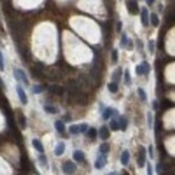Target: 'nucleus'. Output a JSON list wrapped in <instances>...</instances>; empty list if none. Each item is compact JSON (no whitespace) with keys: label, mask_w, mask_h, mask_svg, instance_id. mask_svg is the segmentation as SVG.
<instances>
[{"label":"nucleus","mask_w":175,"mask_h":175,"mask_svg":"<svg viewBox=\"0 0 175 175\" xmlns=\"http://www.w3.org/2000/svg\"><path fill=\"white\" fill-rule=\"evenodd\" d=\"M118 125H119V129H122V131H125L126 130V128H127V120H126V118L124 116H120L119 118H118Z\"/></svg>","instance_id":"nucleus-17"},{"label":"nucleus","mask_w":175,"mask_h":175,"mask_svg":"<svg viewBox=\"0 0 175 175\" xmlns=\"http://www.w3.org/2000/svg\"><path fill=\"white\" fill-rule=\"evenodd\" d=\"M99 134H100V138L102 140H107L110 138V132H109V129H107V126H102L100 128V131H99Z\"/></svg>","instance_id":"nucleus-10"},{"label":"nucleus","mask_w":175,"mask_h":175,"mask_svg":"<svg viewBox=\"0 0 175 175\" xmlns=\"http://www.w3.org/2000/svg\"><path fill=\"white\" fill-rule=\"evenodd\" d=\"M153 107H154V110H157V109H158V103H157V101H154Z\"/></svg>","instance_id":"nucleus-43"},{"label":"nucleus","mask_w":175,"mask_h":175,"mask_svg":"<svg viewBox=\"0 0 175 175\" xmlns=\"http://www.w3.org/2000/svg\"><path fill=\"white\" fill-rule=\"evenodd\" d=\"M146 161V151L143 146H140V149H139V154H138V165L140 168H143L145 164Z\"/></svg>","instance_id":"nucleus-1"},{"label":"nucleus","mask_w":175,"mask_h":175,"mask_svg":"<svg viewBox=\"0 0 175 175\" xmlns=\"http://www.w3.org/2000/svg\"><path fill=\"white\" fill-rule=\"evenodd\" d=\"M122 175H129V174H128L127 172H125V173H124V174H122Z\"/></svg>","instance_id":"nucleus-46"},{"label":"nucleus","mask_w":175,"mask_h":175,"mask_svg":"<svg viewBox=\"0 0 175 175\" xmlns=\"http://www.w3.org/2000/svg\"><path fill=\"white\" fill-rule=\"evenodd\" d=\"M16 90H17V95H18V98H20V102L23 103V104H27L28 100H27V96H26L25 90L23 89V87L17 86V87H16Z\"/></svg>","instance_id":"nucleus-8"},{"label":"nucleus","mask_w":175,"mask_h":175,"mask_svg":"<svg viewBox=\"0 0 175 175\" xmlns=\"http://www.w3.org/2000/svg\"><path fill=\"white\" fill-rule=\"evenodd\" d=\"M20 168L23 171H29L30 170V163L28 158L25 155H23L20 157Z\"/></svg>","instance_id":"nucleus-9"},{"label":"nucleus","mask_w":175,"mask_h":175,"mask_svg":"<svg viewBox=\"0 0 175 175\" xmlns=\"http://www.w3.org/2000/svg\"><path fill=\"white\" fill-rule=\"evenodd\" d=\"M69 131H70V133H72V134H78V133H80V125H72V126H70Z\"/></svg>","instance_id":"nucleus-25"},{"label":"nucleus","mask_w":175,"mask_h":175,"mask_svg":"<svg viewBox=\"0 0 175 175\" xmlns=\"http://www.w3.org/2000/svg\"><path fill=\"white\" fill-rule=\"evenodd\" d=\"M114 114H117L116 111L113 110L112 107H107V110L103 112V118H104V119H109V118L112 116V115H114Z\"/></svg>","instance_id":"nucleus-13"},{"label":"nucleus","mask_w":175,"mask_h":175,"mask_svg":"<svg viewBox=\"0 0 175 175\" xmlns=\"http://www.w3.org/2000/svg\"><path fill=\"white\" fill-rule=\"evenodd\" d=\"M88 136L91 138V139H95V138L97 136V130H96L95 128H90V129L88 130Z\"/></svg>","instance_id":"nucleus-30"},{"label":"nucleus","mask_w":175,"mask_h":175,"mask_svg":"<svg viewBox=\"0 0 175 175\" xmlns=\"http://www.w3.org/2000/svg\"><path fill=\"white\" fill-rule=\"evenodd\" d=\"M127 43V37L126 34H122V46H125V44Z\"/></svg>","instance_id":"nucleus-40"},{"label":"nucleus","mask_w":175,"mask_h":175,"mask_svg":"<svg viewBox=\"0 0 175 175\" xmlns=\"http://www.w3.org/2000/svg\"><path fill=\"white\" fill-rule=\"evenodd\" d=\"M149 156L151 158H154V154H153V146H149Z\"/></svg>","instance_id":"nucleus-41"},{"label":"nucleus","mask_w":175,"mask_h":175,"mask_svg":"<svg viewBox=\"0 0 175 175\" xmlns=\"http://www.w3.org/2000/svg\"><path fill=\"white\" fill-rule=\"evenodd\" d=\"M147 116H148V127L151 128V122H153V117H151V113H148L147 114Z\"/></svg>","instance_id":"nucleus-37"},{"label":"nucleus","mask_w":175,"mask_h":175,"mask_svg":"<svg viewBox=\"0 0 175 175\" xmlns=\"http://www.w3.org/2000/svg\"><path fill=\"white\" fill-rule=\"evenodd\" d=\"M5 1H7V0H5Z\"/></svg>","instance_id":"nucleus-48"},{"label":"nucleus","mask_w":175,"mask_h":175,"mask_svg":"<svg viewBox=\"0 0 175 175\" xmlns=\"http://www.w3.org/2000/svg\"><path fill=\"white\" fill-rule=\"evenodd\" d=\"M109 175H117V173L116 172H112V173H110Z\"/></svg>","instance_id":"nucleus-45"},{"label":"nucleus","mask_w":175,"mask_h":175,"mask_svg":"<svg viewBox=\"0 0 175 175\" xmlns=\"http://www.w3.org/2000/svg\"><path fill=\"white\" fill-rule=\"evenodd\" d=\"M99 151H100V153H101V154L105 155V154H107V153L110 151V146H109V144H107V143H103L102 145L100 146Z\"/></svg>","instance_id":"nucleus-22"},{"label":"nucleus","mask_w":175,"mask_h":175,"mask_svg":"<svg viewBox=\"0 0 175 175\" xmlns=\"http://www.w3.org/2000/svg\"><path fill=\"white\" fill-rule=\"evenodd\" d=\"M129 159H130V154L128 151H124L122 154V158H120V161H122V165H127L129 163Z\"/></svg>","instance_id":"nucleus-11"},{"label":"nucleus","mask_w":175,"mask_h":175,"mask_svg":"<svg viewBox=\"0 0 175 175\" xmlns=\"http://www.w3.org/2000/svg\"><path fill=\"white\" fill-rule=\"evenodd\" d=\"M165 18H166V22H168V23H174L175 22V8L168 12Z\"/></svg>","instance_id":"nucleus-16"},{"label":"nucleus","mask_w":175,"mask_h":175,"mask_svg":"<svg viewBox=\"0 0 175 175\" xmlns=\"http://www.w3.org/2000/svg\"><path fill=\"white\" fill-rule=\"evenodd\" d=\"M73 158H74V160L78 161V162H81V161L84 160V158H85V155H84V153L81 151H75L73 153Z\"/></svg>","instance_id":"nucleus-12"},{"label":"nucleus","mask_w":175,"mask_h":175,"mask_svg":"<svg viewBox=\"0 0 175 175\" xmlns=\"http://www.w3.org/2000/svg\"><path fill=\"white\" fill-rule=\"evenodd\" d=\"M110 126H111V129L114 130V131H116L119 129V125H118V122H117L116 119H112L111 122H110Z\"/></svg>","instance_id":"nucleus-27"},{"label":"nucleus","mask_w":175,"mask_h":175,"mask_svg":"<svg viewBox=\"0 0 175 175\" xmlns=\"http://www.w3.org/2000/svg\"><path fill=\"white\" fill-rule=\"evenodd\" d=\"M39 160H40V163L42 165H46V158H45V156H43V155H41L39 157Z\"/></svg>","instance_id":"nucleus-35"},{"label":"nucleus","mask_w":175,"mask_h":175,"mask_svg":"<svg viewBox=\"0 0 175 175\" xmlns=\"http://www.w3.org/2000/svg\"><path fill=\"white\" fill-rule=\"evenodd\" d=\"M138 93H139V96H140L142 101H146L147 96H146V93H145V91H144L143 88H139V89H138Z\"/></svg>","instance_id":"nucleus-28"},{"label":"nucleus","mask_w":175,"mask_h":175,"mask_svg":"<svg viewBox=\"0 0 175 175\" xmlns=\"http://www.w3.org/2000/svg\"><path fill=\"white\" fill-rule=\"evenodd\" d=\"M107 164V157H105V155H101L98 157V159L96 160V163H95V166L97 168V169H102V168H104V165Z\"/></svg>","instance_id":"nucleus-5"},{"label":"nucleus","mask_w":175,"mask_h":175,"mask_svg":"<svg viewBox=\"0 0 175 175\" xmlns=\"http://www.w3.org/2000/svg\"><path fill=\"white\" fill-rule=\"evenodd\" d=\"M14 76L17 81H20V82H24L26 85H28V80H27V76L23 70L20 69H16L14 71Z\"/></svg>","instance_id":"nucleus-4"},{"label":"nucleus","mask_w":175,"mask_h":175,"mask_svg":"<svg viewBox=\"0 0 175 175\" xmlns=\"http://www.w3.org/2000/svg\"><path fill=\"white\" fill-rule=\"evenodd\" d=\"M37 175H40V174H37Z\"/></svg>","instance_id":"nucleus-47"},{"label":"nucleus","mask_w":175,"mask_h":175,"mask_svg":"<svg viewBox=\"0 0 175 175\" xmlns=\"http://www.w3.org/2000/svg\"><path fill=\"white\" fill-rule=\"evenodd\" d=\"M130 82H131L130 72H129V70H126L125 71V83H126L127 85H130Z\"/></svg>","instance_id":"nucleus-29"},{"label":"nucleus","mask_w":175,"mask_h":175,"mask_svg":"<svg viewBox=\"0 0 175 175\" xmlns=\"http://www.w3.org/2000/svg\"><path fill=\"white\" fill-rule=\"evenodd\" d=\"M140 66H141V69H142V74H147V73L149 72V70H151V67H149L148 63L144 61V63H141Z\"/></svg>","instance_id":"nucleus-20"},{"label":"nucleus","mask_w":175,"mask_h":175,"mask_svg":"<svg viewBox=\"0 0 175 175\" xmlns=\"http://www.w3.org/2000/svg\"><path fill=\"white\" fill-rule=\"evenodd\" d=\"M18 122H20V127H22L23 129L26 128V117H25L22 113L18 114Z\"/></svg>","instance_id":"nucleus-24"},{"label":"nucleus","mask_w":175,"mask_h":175,"mask_svg":"<svg viewBox=\"0 0 175 175\" xmlns=\"http://www.w3.org/2000/svg\"><path fill=\"white\" fill-rule=\"evenodd\" d=\"M44 90V87L41 85H36L34 87V93H41Z\"/></svg>","instance_id":"nucleus-31"},{"label":"nucleus","mask_w":175,"mask_h":175,"mask_svg":"<svg viewBox=\"0 0 175 175\" xmlns=\"http://www.w3.org/2000/svg\"><path fill=\"white\" fill-rule=\"evenodd\" d=\"M136 74H138V75H143V74H142L141 66H138V67L136 68Z\"/></svg>","instance_id":"nucleus-38"},{"label":"nucleus","mask_w":175,"mask_h":175,"mask_svg":"<svg viewBox=\"0 0 175 175\" xmlns=\"http://www.w3.org/2000/svg\"><path fill=\"white\" fill-rule=\"evenodd\" d=\"M63 170L67 174H72L76 170V165L74 164L73 162H71V161H67V162H64L63 164Z\"/></svg>","instance_id":"nucleus-3"},{"label":"nucleus","mask_w":175,"mask_h":175,"mask_svg":"<svg viewBox=\"0 0 175 175\" xmlns=\"http://www.w3.org/2000/svg\"><path fill=\"white\" fill-rule=\"evenodd\" d=\"M49 90L52 93H54V95H58V96L63 95V91H64L63 87L59 86V85H56V84H54V85H51V86L49 87Z\"/></svg>","instance_id":"nucleus-7"},{"label":"nucleus","mask_w":175,"mask_h":175,"mask_svg":"<svg viewBox=\"0 0 175 175\" xmlns=\"http://www.w3.org/2000/svg\"><path fill=\"white\" fill-rule=\"evenodd\" d=\"M5 70V61H3V55L0 52V71Z\"/></svg>","instance_id":"nucleus-32"},{"label":"nucleus","mask_w":175,"mask_h":175,"mask_svg":"<svg viewBox=\"0 0 175 175\" xmlns=\"http://www.w3.org/2000/svg\"><path fill=\"white\" fill-rule=\"evenodd\" d=\"M44 111L49 113V114H56L57 113V109L54 107H51V105H45L44 107Z\"/></svg>","instance_id":"nucleus-26"},{"label":"nucleus","mask_w":175,"mask_h":175,"mask_svg":"<svg viewBox=\"0 0 175 175\" xmlns=\"http://www.w3.org/2000/svg\"><path fill=\"white\" fill-rule=\"evenodd\" d=\"M127 8H128V11L133 15L138 14V12H139V5H138V2L136 0H128Z\"/></svg>","instance_id":"nucleus-2"},{"label":"nucleus","mask_w":175,"mask_h":175,"mask_svg":"<svg viewBox=\"0 0 175 175\" xmlns=\"http://www.w3.org/2000/svg\"><path fill=\"white\" fill-rule=\"evenodd\" d=\"M151 25H153V26H155V27H157V26L159 25V18H158L157 14H155V13H151Z\"/></svg>","instance_id":"nucleus-23"},{"label":"nucleus","mask_w":175,"mask_h":175,"mask_svg":"<svg viewBox=\"0 0 175 175\" xmlns=\"http://www.w3.org/2000/svg\"><path fill=\"white\" fill-rule=\"evenodd\" d=\"M120 76H122V69L118 68L114 71V73H113V76H112L113 81H114V82H118V81L120 80Z\"/></svg>","instance_id":"nucleus-18"},{"label":"nucleus","mask_w":175,"mask_h":175,"mask_svg":"<svg viewBox=\"0 0 175 175\" xmlns=\"http://www.w3.org/2000/svg\"><path fill=\"white\" fill-rule=\"evenodd\" d=\"M147 175H153V169L151 163H147Z\"/></svg>","instance_id":"nucleus-36"},{"label":"nucleus","mask_w":175,"mask_h":175,"mask_svg":"<svg viewBox=\"0 0 175 175\" xmlns=\"http://www.w3.org/2000/svg\"><path fill=\"white\" fill-rule=\"evenodd\" d=\"M149 52L154 53V41H149Z\"/></svg>","instance_id":"nucleus-39"},{"label":"nucleus","mask_w":175,"mask_h":175,"mask_svg":"<svg viewBox=\"0 0 175 175\" xmlns=\"http://www.w3.org/2000/svg\"><path fill=\"white\" fill-rule=\"evenodd\" d=\"M141 20H142V24L143 26L147 27L148 24H149V17H148V11L146 8H143L141 12Z\"/></svg>","instance_id":"nucleus-6"},{"label":"nucleus","mask_w":175,"mask_h":175,"mask_svg":"<svg viewBox=\"0 0 175 175\" xmlns=\"http://www.w3.org/2000/svg\"><path fill=\"white\" fill-rule=\"evenodd\" d=\"M117 59H118V53H117L116 49H114L112 53V61L113 63H116Z\"/></svg>","instance_id":"nucleus-34"},{"label":"nucleus","mask_w":175,"mask_h":175,"mask_svg":"<svg viewBox=\"0 0 175 175\" xmlns=\"http://www.w3.org/2000/svg\"><path fill=\"white\" fill-rule=\"evenodd\" d=\"M107 88H109V90L111 91V93H116L117 90H118V85H117L116 82H112L110 83L109 85H107Z\"/></svg>","instance_id":"nucleus-21"},{"label":"nucleus","mask_w":175,"mask_h":175,"mask_svg":"<svg viewBox=\"0 0 175 175\" xmlns=\"http://www.w3.org/2000/svg\"><path fill=\"white\" fill-rule=\"evenodd\" d=\"M63 151H64V144H63V142H60V143L57 144L56 148H55V155L61 156L63 154Z\"/></svg>","instance_id":"nucleus-15"},{"label":"nucleus","mask_w":175,"mask_h":175,"mask_svg":"<svg viewBox=\"0 0 175 175\" xmlns=\"http://www.w3.org/2000/svg\"><path fill=\"white\" fill-rule=\"evenodd\" d=\"M155 0H146V2L148 3V5H153V2H154Z\"/></svg>","instance_id":"nucleus-44"},{"label":"nucleus","mask_w":175,"mask_h":175,"mask_svg":"<svg viewBox=\"0 0 175 175\" xmlns=\"http://www.w3.org/2000/svg\"><path fill=\"white\" fill-rule=\"evenodd\" d=\"M87 128H88V125L86 124V122H84V124H81L80 125V132H86V130H87Z\"/></svg>","instance_id":"nucleus-33"},{"label":"nucleus","mask_w":175,"mask_h":175,"mask_svg":"<svg viewBox=\"0 0 175 175\" xmlns=\"http://www.w3.org/2000/svg\"><path fill=\"white\" fill-rule=\"evenodd\" d=\"M55 128L57 129V131L60 132V133H63L64 131V124H63L61 120H57V122H55Z\"/></svg>","instance_id":"nucleus-19"},{"label":"nucleus","mask_w":175,"mask_h":175,"mask_svg":"<svg viewBox=\"0 0 175 175\" xmlns=\"http://www.w3.org/2000/svg\"><path fill=\"white\" fill-rule=\"evenodd\" d=\"M32 145H34V148H36V149H37L38 151H40V153H43V151H44L43 145H42V143H41L39 140H37V139L32 140Z\"/></svg>","instance_id":"nucleus-14"},{"label":"nucleus","mask_w":175,"mask_h":175,"mask_svg":"<svg viewBox=\"0 0 175 175\" xmlns=\"http://www.w3.org/2000/svg\"><path fill=\"white\" fill-rule=\"evenodd\" d=\"M122 30V22H118V25H117V31H120Z\"/></svg>","instance_id":"nucleus-42"}]
</instances>
